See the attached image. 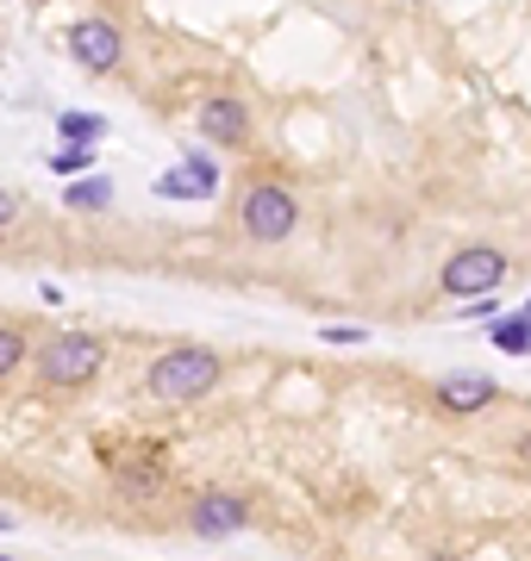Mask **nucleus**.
Listing matches in <instances>:
<instances>
[{
	"mask_svg": "<svg viewBox=\"0 0 531 561\" xmlns=\"http://www.w3.org/2000/svg\"><path fill=\"white\" fill-rule=\"evenodd\" d=\"M219 368H225V362L213 356V350H201V343H182V350H163V356L150 362L144 387H150L157 400L182 405V400H201V393H213V387H219Z\"/></svg>",
	"mask_w": 531,
	"mask_h": 561,
	"instance_id": "1",
	"label": "nucleus"
},
{
	"mask_svg": "<svg viewBox=\"0 0 531 561\" xmlns=\"http://www.w3.org/2000/svg\"><path fill=\"white\" fill-rule=\"evenodd\" d=\"M238 219H245L250 243H287L294 238V225H301V201H294L287 187H275V181H263V187H250L245 194Z\"/></svg>",
	"mask_w": 531,
	"mask_h": 561,
	"instance_id": "2",
	"label": "nucleus"
},
{
	"mask_svg": "<svg viewBox=\"0 0 531 561\" xmlns=\"http://www.w3.org/2000/svg\"><path fill=\"white\" fill-rule=\"evenodd\" d=\"M494 350H507V356H531V312H512V319H494L488 324Z\"/></svg>",
	"mask_w": 531,
	"mask_h": 561,
	"instance_id": "10",
	"label": "nucleus"
},
{
	"mask_svg": "<svg viewBox=\"0 0 531 561\" xmlns=\"http://www.w3.org/2000/svg\"><path fill=\"white\" fill-rule=\"evenodd\" d=\"M319 337H326V343H363L369 331H357V324H326V331H319Z\"/></svg>",
	"mask_w": 531,
	"mask_h": 561,
	"instance_id": "15",
	"label": "nucleus"
},
{
	"mask_svg": "<svg viewBox=\"0 0 531 561\" xmlns=\"http://www.w3.org/2000/svg\"><path fill=\"white\" fill-rule=\"evenodd\" d=\"M188 524H194V537H238L250 524V505L238 500V493H225V486H213V493H201V500L188 505Z\"/></svg>",
	"mask_w": 531,
	"mask_h": 561,
	"instance_id": "6",
	"label": "nucleus"
},
{
	"mask_svg": "<svg viewBox=\"0 0 531 561\" xmlns=\"http://www.w3.org/2000/svg\"><path fill=\"white\" fill-rule=\"evenodd\" d=\"M526 312H531V300H526Z\"/></svg>",
	"mask_w": 531,
	"mask_h": 561,
	"instance_id": "21",
	"label": "nucleus"
},
{
	"mask_svg": "<svg viewBox=\"0 0 531 561\" xmlns=\"http://www.w3.org/2000/svg\"><path fill=\"white\" fill-rule=\"evenodd\" d=\"M438 561H450V556H438Z\"/></svg>",
	"mask_w": 531,
	"mask_h": 561,
	"instance_id": "20",
	"label": "nucleus"
},
{
	"mask_svg": "<svg viewBox=\"0 0 531 561\" xmlns=\"http://www.w3.org/2000/svg\"><path fill=\"white\" fill-rule=\"evenodd\" d=\"M120 25L113 20H76L69 25V57L82 62L88 76H106V69H120Z\"/></svg>",
	"mask_w": 531,
	"mask_h": 561,
	"instance_id": "5",
	"label": "nucleus"
},
{
	"mask_svg": "<svg viewBox=\"0 0 531 561\" xmlns=\"http://www.w3.org/2000/svg\"><path fill=\"white\" fill-rule=\"evenodd\" d=\"M44 169H57V175H82V169H94V144H63V150H50L44 157Z\"/></svg>",
	"mask_w": 531,
	"mask_h": 561,
	"instance_id": "11",
	"label": "nucleus"
},
{
	"mask_svg": "<svg viewBox=\"0 0 531 561\" xmlns=\"http://www.w3.org/2000/svg\"><path fill=\"white\" fill-rule=\"evenodd\" d=\"M0 561H13V556H0Z\"/></svg>",
	"mask_w": 531,
	"mask_h": 561,
	"instance_id": "19",
	"label": "nucleus"
},
{
	"mask_svg": "<svg viewBox=\"0 0 531 561\" xmlns=\"http://www.w3.org/2000/svg\"><path fill=\"white\" fill-rule=\"evenodd\" d=\"M57 131H63V144H101L106 138V119H94V113H63Z\"/></svg>",
	"mask_w": 531,
	"mask_h": 561,
	"instance_id": "12",
	"label": "nucleus"
},
{
	"mask_svg": "<svg viewBox=\"0 0 531 561\" xmlns=\"http://www.w3.org/2000/svg\"><path fill=\"white\" fill-rule=\"evenodd\" d=\"M194 131L213 144H250V106L245 101H231V94H219V101H206L201 113H194Z\"/></svg>",
	"mask_w": 531,
	"mask_h": 561,
	"instance_id": "7",
	"label": "nucleus"
},
{
	"mask_svg": "<svg viewBox=\"0 0 531 561\" xmlns=\"http://www.w3.org/2000/svg\"><path fill=\"white\" fill-rule=\"evenodd\" d=\"M438 405H444L450 419H475L482 405H494V381H488V375H444Z\"/></svg>",
	"mask_w": 531,
	"mask_h": 561,
	"instance_id": "9",
	"label": "nucleus"
},
{
	"mask_svg": "<svg viewBox=\"0 0 531 561\" xmlns=\"http://www.w3.org/2000/svg\"><path fill=\"white\" fill-rule=\"evenodd\" d=\"M0 530H13V518H7V512H0Z\"/></svg>",
	"mask_w": 531,
	"mask_h": 561,
	"instance_id": "18",
	"label": "nucleus"
},
{
	"mask_svg": "<svg viewBox=\"0 0 531 561\" xmlns=\"http://www.w3.org/2000/svg\"><path fill=\"white\" fill-rule=\"evenodd\" d=\"M157 194H163V201H213V194H219V169L206 157H188L182 169L157 175Z\"/></svg>",
	"mask_w": 531,
	"mask_h": 561,
	"instance_id": "8",
	"label": "nucleus"
},
{
	"mask_svg": "<svg viewBox=\"0 0 531 561\" xmlns=\"http://www.w3.org/2000/svg\"><path fill=\"white\" fill-rule=\"evenodd\" d=\"M20 219V201H13V194H7V187H0V231H7V225Z\"/></svg>",
	"mask_w": 531,
	"mask_h": 561,
	"instance_id": "16",
	"label": "nucleus"
},
{
	"mask_svg": "<svg viewBox=\"0 0 531 561\" xmlns=\"http://www.w3.org/2000/svg\"><path fill=\"white\" fill-rule=\"evenodd\" d=\"M69 206L76 213H88V206H113V181H69Z\"/></svg>",
	"mask_w": 531,
	"mask_h": 561,
	"instance_id": "13",
	"label": "nucleus"
},
{
	"mask_svg": "<svg viewBox=\"0 0 531 561\" xmlns=\"http://www.w3.org/2000/svg\"><path fill=\"white\" fill-rule=\"evenodd\" d=\"M101 362H106L101 337H88V331H63V337L44 343V381L50 387H82V381L101 375Z\"/></svg>",
	"mask_w": 531,
	"mask_h": 561,
	"instance_id": "4",
	"label": "nucleus"
},
{
	"mask_svg": "<svg viewBox=\"0 0 531 561\" xmlns=\"http://www.w3.org/2000/svg\"><path fill=\"white\" fill-rule=\"evenodd\" d=\"M519 456H526V461H531V437H526V443H519Z\"/></svg>",
	"mask_w": 531,
	"mask_h": 561,
	"instance_id": "17",
	"label": "nucleus"
},
{
	"mask_svg": "<svg viewBox=\"0 0 531 561\" xmlns=\"http://www.w3.org/2000/svg\"><path fill=\"white\" fill-rule=\"evenodd\" d=\"M20 362H25V331L20 324H0V381H7Z\"/></svg>",
	"mask_w": 531,
	"mask_h": 561,
	"instance_id": "14",
	"label": "nucleus"
},
{
	"mask_svg": "<svg viewBox=\"0 0 531 561\" xmlns=\"http://www.w3.org/2000/svg\"><path fill=\"white\" fill-rule=\"evenodd\" d=\"M438 280H444L450 300H482V294H494V287L507 280V256H500L494 243H470V250H456V256L438 268Z\"/></svg>",
	"mask_w": 531,
	"mask_h": 561,
	"instance_id": "3",
	"label": "nucleus"
}]
</instances>
